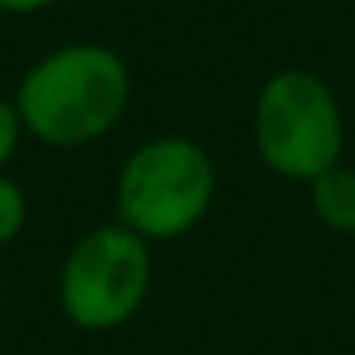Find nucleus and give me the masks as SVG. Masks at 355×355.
Masks as SVG:
<instances>
[{"label":"nucleus","mask_w":355,"mask_h":355,"mask_svg":"<svg viewBox=\"0 0 355 355\" xmlns=\"http://www.w3.org/2000/svg\"><path fill=\"white\" fill-rule=\"evenodd\" d=\"M218 191L210 153L187 134L149 138L123 161L115 180L119 222L141 241H176L207 218Z\"/></svg>","instance_id":"7ed1b4c3"},{"label":"nucleus","mask_w":355,"mask_h":355,"mask_svg":"<svg viewBox=\"0 0 355 355\" xmlns=\"http://www.w3.org/2000/svg\"><path fill=\"white\" fill-rule=\"evenodd\" d=\"M58 4V0H0V12H8V16H31V12H42Z\"/></svg>","instance_id":"6e6552de"},{"label":"nucleus","mask_w":355,"mask_h":355,"mask_svg":"<svg viewBox=\"0 0 355 355\" xmlns=\"http://www.w3.org/2000/svg\"><path fill=\"white\" fill-rule=\"evenodd\" d=\"M24 225H27V195L16 180L0 172V248L12 245L24 233Z\"/></svg>","instance_id":"423d86ee"},{"label":"nucleus","mask_w":355,"mask_h":355,"mask_svg":"<svg viewBox=\"0 0 355 355\" xmlns=\"http://www.w3.org/2000/svg\"><path fill=\"white\" fill-rule=\"evenodd\" d=\"M153 283L149 241L130 233L123 222L96 225L73 245L62 263L58 298L77 329L111 332L141 309Z\"/></svg>","instance_id":"20e7f679"},{"label":"nucleus","mask_w":355,"mask_h":355,"mask_svg":"<svg viewBox=\"0 0 355 355\" xmlns=\"http://www.w3.org/2000/svg\"><path fill=\"white\" fill-rule=\"evenodd\" d=\"M252 141L268 172L291 184L309 187L344 164L347 123L332 85L298 65L271 73L252 107Z\"/></svg>","instance_id":"f03ea898"},{"label":"nucleus","mask_w":355,"mask_h":355,"mask_svg":"<svg viewBox=\"0 0 355 355\" xmlns=\"http://www.w3.org/2000/svg\"><path fill=\"white\" fill-rule=\"evenodd\" d=\"M19 138H24V119H19L16 103L0 100V172H4V164L16 157Z\"/></svg>","instance_id":"0eeeda50"},{"label":"nucleus","mask_w":355,"mask_h":355,"mask_svg":"<svg viewBox=\"0 0 355 355\" xmlns=\"http://www.w3.org/2000/svg\"><path fill=\"white\" fill-rule=\"evenodd\" d=\"M130 69L103 42L50 50L19 80L16 103L24 130L50 149H85L111 134L130 107Z\"/></svg>","instance_id":"f257e3e1"},{"label":"nucleus","mask_w":355,"mask_h":355,"mask_svg":"<svg viewBox=\"0 0 355 355\" xmlns=\"http://www.w3.org/2000/svg\"><path fill=\"white\" fill-rule=\"evenodd\" d=\"M309 207H313L317 222L324 230L352 237L355 233V168L336 164L324 176H317L309 184Z\"/></svg>","instance_id":"39448f33"}]
</instances>
